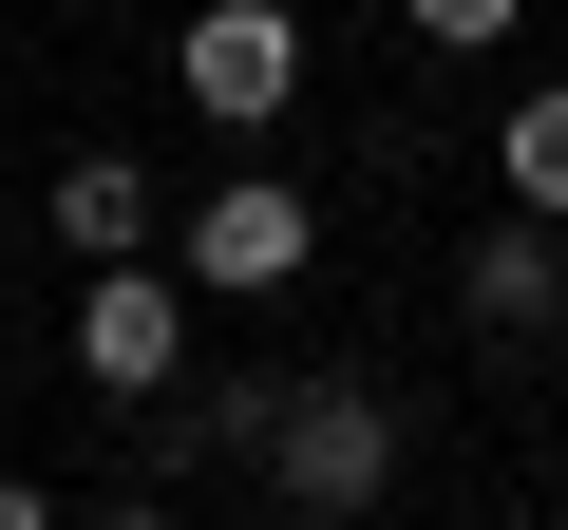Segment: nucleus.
<instances>
[{
	"label": "nucleus",
	"instance_id": "obj_1",
	"mask_svg": "<svg viewBox=\"0 0 568 530\" xmlns=\"http://www.w3.org/2000/svg\"><path fill=\"white\" fill-rule=\"evenodd\" d=\"M265 492L304 511V530H361V511L398 492V398H379V379H284V417H265Z\"/></svg>",
	"mask_w": 568,
	"mask_h": 530
},
{
	"label": "nucleus",
	"instance_id": "obj_2",
	"mask_svg": "<svg viewBox=\"0 0 568 530\" xmlns=\"http://www.w3.org/2000/svg\"><path fill=\"white\" fill-rule=\"evenodd\" d=\"M77 379H95L114 417H152V398L190 379V285H171L152 246H133V265H95V285H77Z\"/></svg>",
	"mask_w": 568,
	"mask_h": 530
},
{
	"label": "nucleus",
	"instance_id": "obj_3",
	"mask_svg": "<svg viewBox=\"0 0 568 530\" xmlns=\"http://www.w3.org/2000/svg\"><path fill=\"white\" fill-rule=\"evenodd\" d=\"M284 95H304V0H209L190 20V114L209 133H284Z\"/></svg>",
	"mask_w": 568,
	"mask_h": 530
},
{
	"label": "nucleus",
	"instance_id": "obj_4",
	"mask_svg": "<svg viewBox=\"0 0 568 530\" xmlns=\"http://www.w3.org/2000/svg\"><path fill=\"white\" fill-rule=\"evenodd\" d=\"M304 190H284V171H227L209 208H190V285H227V304H265V285H304Z\"/></svg>",
	"mask_w": 568,
	"mask_h": 530
},
{
	"label": "nucleus",
	"instance_id": "obj_5",
	"mask_svg": "<svg viewBox=\"0 0 568 530\" xmlns=\"http://www.w3.org/2000/svg\"><path fill=\"white\" fill-rule=\"evenodd\" d=\"M455 304H474V342H549V323H568V246H549V208H511V227L455 246Z\"/></svg>",
	"mask_w": 568,
	"mask_h": 530
},
{
	"label": "nucleus",
	"instance_id": "obj_6",
	"mask_svg": "<svg viewBox=\"0 0 568 530\" xmlns=\"http://www.w3.org/2000/svg\"><path fill=\"white\" fill-rule=\"evenodd\" d=\"M58 246L133 265V246H152V171H133V152H77V171H58Z\"/></svg>",
	"mask_w": 568,
	"mask_h": 530
},
{
	"label": "nucleus",
	"instance_id": "obj_7",
	"mask_svg": "<svg viewBox=\"0 0 568 530\" xmlns=\"http://www.w3.org/2000/svg\"><path fill=\"white\" fill-rule=\"evenodd\" d=\"M493 171H511V208H549V227H568V95H511Z\"/></svg>",
	"mask_w": 568,
	"mask_h": 530
},
{
	"label": "nucleus",
	"instance_id": "obj_8",
	"mask_svg": "<svg viewBox=\"0 0 568 530\" xmlns=\"http://www.w3.org/2000/svg\"><path fill=\"white\" fill-rule=\"evenodd\" d=\"M398 20H417V39H436V58H493V39H511V20H530V0H398Z\"/></svg>",
	"mask_w": 568,
	"mask_h": 530
},
{
	"label": "nucleus",
	"instance_id": "obj_9",
	"mask_svg": "<svg viewBox=\"0 0 568 530\" xmlns=\"http://www.w3.org/2000/svg\"><path fill=\"white\" fill-rule=\"evenodd\" d=\"M0 530H58V492H20V473H0Z\"/></svg>",
	"mask_w": 568,
	"mask_h": 530
},
{
	"label": "nucleus",
	"instance_id": "obj_10",
	"mask_svg": "<svg viewBox=\"0 0 568 530\" xmlns=\"http://www.w3.org/2000/svg\"><path fill=\"white\" fill-rule=\"evenodd\" d=\"M95 530H171V511H152V492H114V511H95Z\"/></svg>",
	"mask_w": 568,
	"mask_h": 530
}]
</instances>
